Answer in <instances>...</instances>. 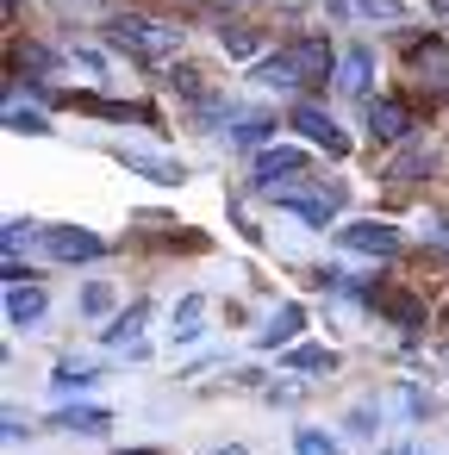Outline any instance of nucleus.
Here are the masks:
<instances>
[{
    "label": "nucleus",
    "instance_id": "nucleus-1",
    "mask_svg": "<svg viewBox=\"0 0 449 455\" xmlns=\"http://www.w3.org/2000/svg\"><path fill=\"white\" fill-rule=\"evenodd\" d=\"M256 82H262V88H306V82H331V44H325V38H300V44H287L281 57H269V63L256 69Z\"/></svg>",
    "mask_w": 449,
    "mask_h": 455
},
{
    "label": "nucleus",
    "instance_id": "nucleus-2",
    "mask_svg": "<svg viewBox=\"0 0 449 455\" xmlns=\"http://www.w3.org/2000/svg\"><path fill=\"white\" fill-rule=\"evenodd\" d=\"M107 44H119V51H132V57H169V51L181 44V32H175V26H156V20H138V13H119V20L107 26Z\"/></svg>",
    "mask_w": 449,
    "mask_h": 455
},
{
    "label": "nucleus",
    "instance_id": "nucleus-3",
    "mask_svg": "<svg viewBox=\"0 0 449 455\" xmlns=\"http://www.w3.org/2000/svg\"><path fill=\"white\" fill-rule=\"evenodd\" d=\"M38 243H44V256H57V262H94V256H107V243H100L94 231H76V225H44Z\"/></svg>",
    "mask_w": 449,
    "mask_h": 455
},
{
    "label": "nucleus",
    "instance_id": "nucleus-4",
    "mask_svg": "<svg viewBox=\"0 0 449 455\" xmlns=\"http://www.w3.org/2000/svg\"><path fill=\"white\" fill-rule=\"evenodd\" d=\"M119 163H125L132 175L156 181V188H181V181H188V169H181L175 156H156V150H132V144H125V150H119Z\"/></svg>",
    "mask_w": 449,
    "mask_h": 455
},
{
    "label": "nucleus",
    "instance_id": "nucleus-5",
    "mask_svg": "<svg viewBox=\"0 0 449 455\" xmlns=\"http://www.w3.org/2000/svg\"><path fill=\"white\" fill-rule=\"evenodd\" d=\"M269 194H275V200H281V206H287V212L306 225V231H331V206H337V194H331V200L300 194V188H269Z\"/></svg>",
    "mask_w": 449,
    "mask_h": 455
},
{
    "label": "nucleus",
    "instance_id": "nucleus-6",
    "mask_svg": "<svg viewBox=\"0 0 449 455\" xmlns=\"http://www.w3.org/2000/svg\"><path fill=\"white\" fill-rule=\"evenodd\" d=\"M300 169H306V156H300L293 144H275V150L256 156V175H250V181H256V188H281V181H293Z\"/></svg>",
    "mask_w": 449,
    "mask_h": 455
},
{
    "label": "nucleus",
    "instance_id": "nucleus-7",
    "mask_svg": "<svg viewBox=\"0 0 449 455\" xmlns=\"http://www.w3.org/2000/svg\"><path fill=\"white\" fill-rule=\"evenodd\" d=\"M337 243L343 250H362V256H393L399 250V231L393 225H337Z\"/></svg>",
    "mask_w": 449,
    "mask_h": 455
},
{
    "label": "nucleus",
    "instance_id": "nucleus-8",
    "mask_svg": "<svg viewBox=\"0 0 449 455\" xmlns=\"http://www.w3.org/2000/svg\"><path fill=\"white\" fill-rule=\"evenodd\" d=\"M293 125H300V138H312V144H325L331 156H343L349 150V138L331 125V113L325 107H293Z\"/></svg>",
    "mask_w": 449,
    "mask_h": 455
},
{
    "label": "nucleus",
    "instance_id": "nucleus-9",
    "mask_svg": "<svg viewBox=\"0 0 449 455\" xmlns=\"http://www.w3.org/2000/svg\"><path fill=\"white\" fill-rule=\"evenodd\" d=\"M405 132H412V119H405L399 100H374V107H368V138H374V144H399Z\"/></svg>",
    "mask_w": 449,
    "mask_h": 455
},
{
    "label": "nucleus",
    "instance_id": "nucleus-10",
    "mask_svg": "<svg viewBox=\"0 0 449 455\" xmlns=\"http://www.w3.org/2000/svg\"><path fill=\"white\" fill-rule=\"evenodd\" d=\"M44 306H51V299H44V287H26V281H13V287H7V324H20V331H26V324H38V318H44Z\"/></svg>",
    "mask_w": 449,
    "mask_h": 455
},
{
    "label": "nucleus",
    "instance_id": "nucleus-11",
    "mask_svg": "<svg viewBox=\"0 0 449 455\" xmlns=\"http://www.w3.org/2000/svg\"><path fill=\"white\" fill-rule=\"evenodd\" d=\"M337 20H381V26H399V0H325Z\"/></svg>",
    "mask_w": 449,
    "mask_h": 455
},
{
    "label": "nucleus",
    "instance_id": "nucleus-12",
    "mask_svg": "<svg viewBox=\"0 0 449 455\" xmlns=\"http://www.w3.org/2000/svg\"><path fill=\"white\" fill-rule=\"evenodd\" d=\"M300 331H306V312H300V306L287 299V306H281V312H275V318L262 324V337H256V343H262V349H281V343H293Z\"/></svg>",
    "mask_w": 449,
    "mask_h": 455
},
{
    "label": "nucleus",
    "instance_id": "nucleus-13",
    "mask_svg": "<svg viewBox=\"0 0 449 455\" xmlns=\"http://www.w3.org/2000/svg\"><path fill=\"white\" fill-rule=\"evenodd\" d=\"M51 424H57V430H82V436H100V430L113 424V411H100V405H76V411H57Z\"/></svg>",
    "mask_w": 449,
    "mask_h": 455
},
{
    "label": "nucleus",
    "instance_id": "nucleus-14",
    "mask_svg": "<svg viewBox=\"0 0 449 455\" xmlns=\"http://www.w3.org/2000/svg\"><path fill=\"white\" fill-rule=\"evenodd\" d=\"M337 69H343L337 82H343L349 94H368V69H374V57H368L362 44H356V51H343V63H337Z\"/></svg>",
    "mask_w": 449,
    "mask_h": 455
},
{
    "label": "nucleus",
    "instance_id": "nucleus-15",
    "mask_svg": "<svg viewBox=\"0 0 449 455\" xmlns=\"http://www.w3.org/2000/svg\"><path fill=\"white\" fill-rule=\"evenodd\" d=\"M200 312H206L200 293H188V299L175 306V343H194V337H200Z\"/></svg>",
    "mask_w": 449,
    "mask_h": 455
},
{
    "label": "nucleus",
    "instance_id": "nucleus-16",
    "mask_svg": "<svg viewBox=\"0 0 449 455\" xmlns=\"http://www.w3.org/2000/svg\"><path fill=\"white\" fill-rule=\"evenodd\" d=\"M51 380H57L63 393H76V387H94V380H100V368H94V362H63Z\"/></svg>",
    "mask_w": 449,
    "mask_h": 455
},
{
    "label": "nucleus",
    "instance_id": "nucleus-17",
    "mask_svg": "<svg viewBox=\"0 0 449 455\" xmlns=\"http://www.w3.org/2000/svg\"><path fill=\"white\" fill-rule=\"evenodd\" d=\"M7 125H13V132H32V138H44V132H51V125H44V113H38V107H20V100L7 107Z\"/></svg>",
    "mask_w": 449,
    "mask_h": 455
},
{
    "label": "nucleus",
    "instance_id": "nucleus-18",
    "mask_svg": "<svg viewBox=\"0 0 449 455\" xmlns=\"http://www.w3.org/2000/svg\"><path fill=\"white\" fill-rule=\"evenodd\" d=\"M387 312H393L405 331H418V324H424V306H418L412 293H387Z\"/></svg>",
    "mask_w": 449,
    "mask_h": 455
},
{
    "label": "nucleus",
    "instance_id": "nucleus-19",
    "mask_svg": "<svg viewBox=\"0 0 449 455\" xmlns=\"http://www.w3.org/2000/svg\"><path fill=\"white\" fill-rule=\"evenodd\" d=\"M287 368H300V374H325V368H337V355H331V349H293Z\"/></svg>",
    "mask_w": 449,
    "mask_h": 455
},
{
    "label": "nucleus",
    "instance_id": "nucleus-20",
    "mask_svg": "<svg viewBox=\"0 0 449 455\" xmlns=\"http://www.w3.org/2000/svg\"><path fill=\"white\" fill-rule=\"evenodd\" d=\"M82 312H88V318H107V312H113V287H107V281L82 287Z\"/></svg>",
    "mask_w": 449,
    "mask_h": 455
},
{
    "label": "nucleus",
    "instance_id": "nucleus-21",
    "mask_svg": "<svg viewBox=\"0 0 449 455\" xmlns=\"http://www.w3.org/2000/svg\"><path fill=\"white\" fill-rule=\"evenodd\" d=\"M293 449H300V455H337V443H331L325 430H300V436H293Z\"/></svg>",
    "mask_w": 449,
    "mask_h": 455
},
{
    "label": "nucleus",
    "instance_id": "nucleus-22",
    "mask_svg": "<svg viewBox=\"0 0 449 455\" xmlns=\"http://www.w3.org/2000/svg\"><path fill=\"white\" fill-rule=\"evenodd\" d=\"M138 318H144V306H132L119 324H107V343H125V337H138Z\"/></svg>",
    "mask_w": 449,
    "mask_h": 455
},
{
    "label": "nucleus",
    "instance_id": "nucleus-23",
    "mask_svg": "<svg viewBox=\"0 0 449 455\" xmlns=\"http://www.w3.org/2000/svg\"><path fill=\"white\" fill-rule=\"evenodd\" d=\"M219 44H225V57H250V51H256V38H250V32H231V26H225Z\"/></svg>",
    "mask_w": 449,
    "mask_h": 455
},
{
    "label": "nucleus",
    "instance_id": "nucleus-24",
    "mask_svg": "<svg viewBox=\"0 0 449 455\" xmlns=\"http://www.w3.org/2000/svg\"><path fill=\"white\" fill-rule=\"evenodd\" d=\"M119 455H156V449H119Z\"/></svg>",
    "mask_w": 449,
    "mask_h": 455
},
{
    "label": "nucleus",
    "instance_id": "nucleus-25",
    "mask_svg": "<svg viewBox=\"0 0 449 455\" xmlns=\"http://www.w3.org/2000/svg\"><path fill=\"white\" fill-rule=\"evenodd\" d=\"M430 7H437V13H449V0H430Z\"/></svg>",
    "mask_w": 449,
    "mask_h": 455
},
{
    "label": "nucleus",
    "instance_id": "nucleus-26",
    "mask_svg": "<svg viewBox=\"0 0 449 455\" xmlns=\"http://www.w3.org/2000/svg\"><path fill=\"white\" fill-rule=\"evenodd\" d=\"M393 455H418V449H393Z\"/></svg>",
    "mask_w": 449,
    "mask_h": 455
},
{
    "label": "nucleus",
    "instance_id": "nucleus-27",
    "mask_svg": "<svg viewBox=\"0 0 449 455\" xmlns=\"http://www.w3.org/2000/svg\"><path fill=\"white\" fill-rule=\"evenodd\" d=\"M219 455H244V449H219Z\"/></svg>",
    "mask_w": 449,
    "mask_h": 455
},
{
    "label": "nucleus",
    "instance_id": "nucleus-28",
    "mask_svg": "<svg viewBox=\"0 0 449 455\" xmlns=\"http://www.w3.org/2000/svg\"><path fill=\"white\" fill-rule=\"evenodd\" d=\"M7 7H13V0H7Z\"/></svg>",
    "mask_w": 449,
    "mask_h": 455
},
{
    "label": "nucleus",
    "instance_id": "nucleus-29",
    "mask_svg": "<svg viewBox=\"0 0 449 455\" xmlns=\"http://www.w3.org/2000/svg\"><path fill=\"white\" fill-rule=\"evenodd\" d=\"M69 7H76V0H69Z\"/></svg>",
    "mask_w": 449,
    "mask_h": 455
}]
</instances>
